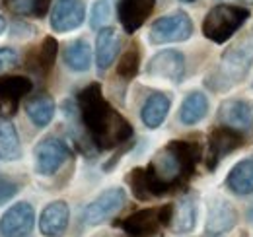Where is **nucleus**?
Masks as SVG:
<instances>
[{
	"label": "nucleus",
	"mask_w": 253,
	"mask_h": 237,
	"mask_svg": "<svg viewBox=\"0 0 253 237\" xmlns=\"http://www.w3.org/2000/svg\"><path fill=\"white\" fill-rule=\"evenodd\" d=\"M203 150L197 140L175 138L152 156L146 167H134L126 173V185L136 200L148 202L175 193L189 185Z\"/></svg>",
	"instance_id": "f257e3e1"
},
{
	"label": "nucleus",
	"mask_w": 253,
	"mask_h": 237,
	"mask_svg": "<svg viewBox=\"0 0 253 237\" xmlns=\"http://www.w3.org/2000/svg\"><path fill=\"white\" fill-rule=\"evenodd\" d=\"M76 103L82 128L97 152L121 148L132 140V124L105 99L99 82H92L80 89Z\"/></svg>",
	"instance_id": "f03ea898"
},
{
	"label": "nucleus",
	"mask_w": 253,
	"mask_h": 237,
	"mask_svg": "<svg viewBox=\"0 0 253 237\" xmlns=\"http://www.w3.org/2000/svg\"><path fill=\"white\" fill-rule=\"evenodd\" d=\"M253 66V37H248L222 55L218 66L207 76L205 86L216 93L228 91L248 76Z\"/></svg>",
	"instance_id": "7ed1b4c3"
},
{
	"label": "nucleus",
	"mask_w": 253,
	"mask_h": 237,
	"mask_svg": "<svg viewBox=\"0 0 253 237\" xmlns=\"http://www.w3.org/2000/svg\"><path fill=\"white\" fill-rule=\"evenodd\" d=\"M252 12L248 6L244 4H216L212 6L205 20H203V35L216 43V45H224L228 43L238 31L246 26V22L250 20Z\"/></svg>",
	"instance_id": "20e7f679"
},
{
	"label": "nucleus",
	"mask_w": 253,
	"mask_h": 237,
	"mask_svg": "<svg viewBox=\"0 0 253 237\" xmlns=\"http://www.w3.org/2000/svg\"><path fill=\"white\" fill-rule=\"evenodd\" d=\"M171 220H173V202H166L158 206L136 210L123 220L115 222V226L121 228L126 237H156L166 228L171 226Z\"/></svg>",
	"instance_id": "39448f33"
},
{
	"label": "nucleus",
	"mask_w": 253,
	"mask_h": 237,
	"mask_svg": "<svg viewBox=\"0 0 253 237\" xmlns=\"http://www.w3.org/2000/svg\"><path fill=\"white\" fill-rule=\"evenodd\" d=\"M193 20L187 12L177 10L168 16H162L152 22L148 31V41L150 45H168V43H183L193 37Z\"/></svg>",
	"instance_id": "423d86ee"
},
{
	"label": "nucleus",
	"mask_w": 253,
	"mask_h": 237,
	"mask_svg": "<svg viewBox=\"0 0 253 237\" xmlns=\"http://www.w3.org/2000/svg\"><path fill=\"white\" fill-rule=\"evenodd\" d=\"M248 138L244 132H238L234 128H228L224 124H218L211 128L207 138V152H205V165L209 171H214L222 163L224 158L234 154L236 150L248 144Z\"/></svg>",
	"instance_id": "0eeeda50"
},
{
	"label": "nucleus",
	"mask_w": 253,
	"mask_h": 237,
	"mask_svg": "<svg viewBox=\"0 0 253 237\" xmlns=\"http://www.w3.org/2000/svg\"><path fill=\"white\" fill-rule=\"evenodd\" d=\"M126 204V193L123 187H109L105 191H101L90 204H86L80 218L82 224L88 228L101 226L103 222L111 220L113 216H117Z\"/></svg>",
	"instance_id": "6e6552de"
},
{
	"label": "nucleus",
	"mask_w": 253,
	"mask_h": 237,
	"mask_svg": "<svg viewBox=\"0 0 253 237\" xmlns=\"http://www.w3.org/2000/svg\"><path fill=\"white\" fill-rule=\"evenodd\" d=\"M70 156H72V152H70L68 144L64 140L57 138V136H45L33 148L35 173L41 175V177L55 175L64 163L68 161Z\"/></svg>",
	"instance_id": "1a4fd4ad"
},
{
	"label": "nucleus",
	"mask_w": 253,
	"mask_h": 237,
	"mask_svg": "<svg viewBox=\"0 0 253 237\" xmlns=\"http://www.w3.org/2000/svg\"><path fill=\"white\" fill-rule=\"evenodd\" d=\"M218 124L244 132L246 136L253 134V101L246 97H230L224 99L218 107Z\"/></svg>",
	"instance_id": "9d476101"
},
{
	"label": "nucleus",
	"mask_w": 253,
	"mask_h": 237,
	"mask_svg": "<svg viewBox=\"0 0 253 237\" xmlns=\"http://www.w3.org/2000/svg\"><path fill=\"white\" fill-rule=\"evenodd\" d=\"M35 228V210L22 200L0 216V237H30Z\"/></svg>",
	"instance_id": "9b49d317"
},
{
	"label": "nucleus",
	"mask_w": 253,
	"mask_h": 237,
	"mask_svg": "<svg viewBox=\"0 0 253 237\" xmlns=\"http://www.w3.org/2000/svg\"><path fill=\"white\" fill-rule=\"evenodd\" d=\"M146 74L150 78L169 80L173 84H181L185 78V57L181 51L164 49L156 53L146 64Z\"/></svg>",
	"instance_id": "f8f14e48"
},
{
	"label": "nucleus",
	"mask_w": 253,
	"mask_h": 237,
	"mask_svg": "<svg viewBox=\"0 0 253 237\" xmlns=\"http://www.w3.org/2000/svg\"><path fill=\"white\" fill-rule=\"evenodd\" d=\"M33 89V82L28 76H2L0 78V117L16 115L22 99Z\"/></svg>",
	"instance_id": "ddd939ff"
},
{
	"label": "nucleus",
	"mask_w": 253,
	"mask_h": 237,
	"mask_svg": "<svg viewBox=\"0 0 253 237\" xmlns=\"http://www.w3.org/2000/svg\"><path fill=\"white\" fill-rule=\"evenodd\" d=\"M86 20L84 0H57L51 10V30L55 33H68L78 30Z\"/></svg>",
	"instance_id": "4468645a"
},
{
	"label": "nucleus",
	"mask_w": 253,
	"mask_h": 237,
	"mask_svg": "<svg viewBox=\"0 0 253 237\" xmlns=\"http://www.w3.org/2000/svg\"><path fill=\"white\" fill-rule=\"evenodd\" d=\"M156 0H117V20L125 33L132 35L152 16Z\"/></svg>",
	"instance_id": "2eb2a0df"
},
{
	"label": "nucleus",
	"mask_w": 253,
	"mask_h": 237,
	"mask_svg": "<svg viewBox=\"0 0 253 237\" xmlns=\"http://www.w3.org/2000/svg\"><path fill=\"white\" fill-rule=\"evenodd\" d=\"M238 224V210L224 198H212L209 204L205 232L207 236H222Z\"/></svg>",
	"instance_id": "dca6fc26"
},
{
	"label": "nucleus",
	"mask_w": 253,
	"mask_h": 237,
	"mask_svg": "<svg viewBox=\"0 0 253 237\" xmlns=\"http://www.w3.org/2000/svg\"><path fill=\"white\" fill-rule=\"evenodd\" d=\"M70 222V208L64 200H53L41 210L39 232L43 237H63Z\"/></svg>",
	"instance_id": "f3484780"
},
{
	"label": "nucleus",
	"mask_w": 253,
	"mask_h": 237,
	"mask_svg": "<svg viewBox=\"0 0 253 237\" xmlns=\"http://www.w3.org/2000/svg\"><path fill=\"white\" fill-rule=\"evenodd\" d=\"M57 53H59V41L53 37V35H47L43 37V41L32 49L26 57V66L32 70L33 74L41 76V78H47L55 66V60H57Z\"/></svg>",
	"instance_id": "a211bd4d"
},
{
	"label": "nucleus",
	"mask_w": 253,
	"mask_h": 237,
	"mask_svg": "<svg viewBox=\"0 0 253 237\" xmlns=\"http://www.w3.org/2000/svg\"><path fill=\"white\" fill-rule=\"evenodd\" d=\"M121 51V37L115 31V28H101L97 30L95 35V66L97 72H105L107 68H111V64L115 62L117 55Z\"/></svg>",
	"instance_id": "6ab92c4d"
},
{
	"label": "nucleus",
	"mask_w": 253,
	"mask_h": 237,
	"mask_svg": "<svg viewBox=\"0 0 253 237\" xmlns=\"http://www.w3.org/2000/svg\"><path fill=\"white\" fill-rule=\"evenodd\" d=\"M169 109H171V97L166 91H152L140 107V120L146 128L156 130L169 115Z\"/></svg>",
	"instance_id": "aec40b11"
},
{
	"label": "nucleus",
	"mask_w": 253,
	"mask_h": 237,
	"mask_svg": "<svg viewBox=\"0 0 253 237\" xmlns=\"http://www.w3.org/2000/svg\"><path fill=\"white\" fill-rule=\"evenodd\" d=\"M24 109H26V115L30 117V120L33 122V126L37 128H45L53 122L55 118V111H57V103L55 99L45 93V91H39V93H33L26 99L24 103Z\"/></svg>",
	"instance_id": "412c9836"
},
{
	"label": "nucleus",
	"mask_w": 253,
	"mask_h": 237,
	"mask_svg": "<svg viewBox=\"0 0 253 237\" xmlns=\"http://www.w3.org/2000/svg\"><path fill=\"white\" fill-rule=\"evenodd\" d=\"M197 226V198L195 195H183L173 202V220L169 230L173 234H191Z\"/></svg>",
	"instance_id": "4be33fe9"
},
{
	"label": "nucleus",
	"mask_w": 253,
	"mask_h": 237,
	"mask_svg": "<svg viewBox=\"0 0 253 237\" xmlns=\"http://www.w3.org/2000/svg\"><path fill=\"white\" fill-rule=\"evenodd\" d=\"M224 185L228 187L230 193L238 197H248L253 195V158L240 159L226 175Z\"/></svg>",
	"instance_id": "5701e85b"
},
{
	"label": "nucleus",
	"mask_w": 253,
	"mask_h": 237,
	"mask_svg": "<svg viewBox=\"0 0 253 237\" xmlns=\"http://www.w3.org/2000/svg\"><path fill=\"white\" fill-rule=\"evenodd\" d=\"M207 115H209V97H207V93L195 89V91H189L183 97L177 118H179L181 124L193 126V124L201 122Z\"/></svg>",
	"instance_id": "b1692460"
},
{
	"label": "nucleus",
	"mask_w": 253,
	"mask_h": 237,
	"mask_svg": "<svg viewBox=\"0 0 253 237\" xmlns=\"http://www.w3.org/2000/svg\"><path fill=\"white\" fill-rule=\"evenodd\" d=\"M92 47L86 39H74L66 45L63 53L64 64L72 70V72H88L92 66Z\"/></svg>",
	"instance_id": "393cba45"
},
{
	"label": "nucleus",
	"mask_w": 253,
	"mask_h": 237,
	"mask_svg": "<svg viewBox=\"0 0 253 237\" xmlns=\"http://www.w3.org/2000/svg\"><path fill=\"white\" fill-rule=\"evenodd\" d=\"M2 10H6L8 14L16 16V18H45L49 8H51V0H0Z\"/></svg>",
	"instance_id": "a878e982"
},
{
	"label": "nucleus",
	"mask_w": 253,
	"mask_h": 237,
	"mask_svg": "<svg viewBox=\"0 0 253 237\" xmlns=\"http://www.w3.org/2000/svg\"><path fill=\"white\" fill-rule=\"evenodd\" d=\"M22 158V142L16 126L0 117V161H18Z\"/></svg>",
	"instance_id": "bb28decb"
},
{
	"label": "nucleus",
	"mask_w": 253,
	"mask_h": 237,
	"mask_svg": "<svg viewBox=\"0 0 253 237\" xmlns=\"http://www.w3.org/2000/svg\"><path fill=\"white\" fill-rule=\"evenodd\" d=\"M140 62H142L140 47L134 43V45H130V49H126L121 55V59L117 62V78H121L125 82H130L132 78H136V74L140 70Z\"/></svg>",
	"instance_id": "cd10ccee"
},
{
	"label": "nucleus",
	"mask_w": 253,
	"mask_h": 237,
	"mask_svg": "<svg viewBox=\"0 0 253 237\" xmlns=\"http://www.w3.org/2000/svg\"><path fill=\"white\" fill-rule=\"evenodd\" d=\"M111 18V4L109 0H95L90 10V28L92 30H101Z\"/></svg>",
	"instance_id": "c85d7f7f"
},
{
	"label": "nucleus",
	"mask_w": 253,
	"mask_h": 237,
	"mask_svg": "<svg viewBox=\"0 0 253 237\" xmlns=\"http://www.w3.org/2000/svg\"><path fill=\"white\" fill-rule=\"evenodd\" d=\"M20 191H22V183L18 179L12 177V175L0 173V206L10 202Z\"/></svg>",
	"instance_id": "c756f323"
},
{
	"label": "nucleus",
	"mask_w": 253,
	"mask_h": 237,
	"mask_svg": "<svg viewBox=\"0 0 253 237\" xmlns=\"http://www.w3.org/2000/svg\"><path fill=\"white\" fill-rule=\"evenodd\" d=\"M20 57L12 47H0V74L12 70L14 66H18Z\"/></svg>",
	"instance_id": "7c9ffc66"
},
{
	"label": "nucleus",
	"mask_w": 253,
	"mask_h": 237,
	"mask_svg": "<svg viewBox=\"0 0 253 237\" xmlns=\"http://www.w3.org/2000/svg\"><path fill=\"white\" fill-rule=\"evenodd\" d=\"M132 144H134V140H130V142H126V144H123V146L119 148V152H117V154H115L113 158H109V159H107V161L103 163V171H105V173H109V171H111V169H113V167H115V165H117V163L121 161V158L125 156L126 152H128V150L132 148Z\"/></svg>",
	"instance_id": "2f4dec72"
},
{
	"label": "nucleus",
	"mask_w": 253,
	"mask_h": 237,
	"mask_svg": "<svg viewBox=\"0 0 253 237\" xmlns=\"http://www.w3.org/2000/svg\"><path fill=\"white\" fill-rule=\"evenodd\" d=\"M33 26L30 24H26V22H14L12 24V28H10V35L12 37H20V39H24V37H28V35H33Z\"/></svg>",
	"instance_id": "473e14b6"
},
{
	"label": "nucleus",
	"mask_w": 253,
	"mask_h": 237,
	"mask_svg": "<svg viewBox=\"0 0 253 237\" xmlns=\"http://www.w3.org/2000/svg\"><path fill=\"white\" fill-rule=\"evenodd\" d=\"M6 31V20H4V16L0 14V35Z\"/></svg>",
	"instance_id": "72a5a7b5"
},
{
	"label": "nucleus",
	"mask_w": 253,
	"mask_h": 237,
	"mask_svg": "<svg viewBox=\"0 0 253 237\" xmlns=\"http://www.w3.org/2000/svg\"><path fill=\"white\" fill-rule=\"evenodd\" d=\"M179 2H183V4H191V2H195V0H179Z\"/></svg>",
	"instance_id": "f704fd0d"
},
{
	"label": "nucleus",
	"mask_w": 253,
	"mask_h": 237,
	"mask_svg": "<svg viewBox=\"0 0 253 237\" xmlns=\"http://www.w3.org/2000/svg\"><path fill=\"white\" fill-rule=\"evenodd\" d=\"M242 2H246V4H253V0H242Z\"/></svg>",
	"instance_id": "c9c22d12"
},
{
	"label": "nucleus",
	"mask_w": 253,
	"mask_h": 237,
	"mask_svg": "<svg viewBox=\"0 0 253 237\" xmlns=\"http://www.w3.org/2000/svg\"><path fill=\"white\" fill-rule=\"evenodd\" d=\"M205 237H220V236H205Z\"/></svg>",
	"instance_id": "e433bc0d"
},
{
	"label": "nucleus",
	"mask_w": 253,
	"mask_h": 237,
	"mask_svg": "<svg viewBox=\"0 0 253 237\" xmlns=\"http://www.w3.org/2000/svg\"><path fill=\"white\" fill-rule=\"evenodd\" d=\"M99 237H107V236H99Z\"/></svg>",
	"instance_id": "4c0bfd02"
},
{
	"label": "nucleus",
	"mask_w": 253,
	"mask_h": 237,
	"mask_svg": "<svg viewBox=\"0 0 253 237\" xmlns=\"http://www.w3.org/2000/svg\"><path fill=\"white\" fill-rule=\"evenodd\" d=\"M252 88H253V84H252Z\"/></svg>",
	"instance_id": "58836bf2"
}]
</instances>
